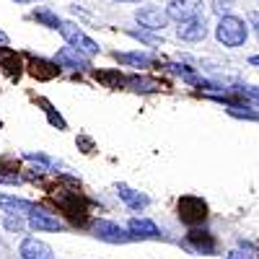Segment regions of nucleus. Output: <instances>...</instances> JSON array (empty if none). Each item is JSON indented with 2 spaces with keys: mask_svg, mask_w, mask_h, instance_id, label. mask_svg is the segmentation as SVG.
Segmentation results:
<instances>
[{
  "mask_svg": "<svg viewBox=\"0 0 259 259\" xmlns=\"http://www.w3.org/2000/svg\"><path fill=\"white\" fill-rule=\"evenodd\" d=\"M29 73L36 80H52L60 73V65L57 62H47V60H31L29 62Z\"/></svg>",
  "mask_w": 259,
  "mask_h": 259,
  "instance_id": "obj_15",
  "label": "nucleus"
},
{
  "mask_svg": "<svg viewBox=\"0 0 259 259\" xmlns=\"http://www.w3.org/2000/svg\"><path fill=\"white\" fill-rule=\"evenodd\" d=\"M0 207L11 215H29L34 202L31 200H24V197H11V194H0Z\"/></svg>",
  "mask_w": 259,
  "mask_h": 259,
  "instance_id": "obj_14",
  "label": "nucleus"
},
{
  "mask_svg": "<svg viewBox=\"0 0 259 259\" xmlns=\"http://www.w3.org/2000/svg\"><path fill=\"white\" fill-rule=\"evenodd\" d=\"M34 18L39 21V24L50 26V29H60V24H62V21L55 13H50V11H34Z\"/></svg>",
  "mask_w": 259,
  "mask_h": 259,
  "instance_id": "obj_20",
  "label": "nucleus"
},
{
  "mask_svg": "<svg viewBox=\"0 0 259 259\" xmlns=\"http://www.w3.org/2000/svg\"><path fill=\"white\" fill-rule=\"evenodd\" d=\"M39 104H41V106H45V109H47V117H50V122H52L55 127L65 130V119H62L60 114H55V109H52V106H50V101H45V99H39Z\"/></svg>",
  "mask_w": 259,
  "mask_h": 259,
  "instance_id": "obj_24",
  "label": "nucleus"
},
{
  "mask_svg": "<svg viewBox=\"0 0 259 259\" xmlns=\"http://www.w3.org/2000/svg\"><path fill=\"white\" fill-rule=\"evenodd\" d=\"M127 85H133L135 91H156L158 89V83L150 80V78H130Z\"/></svg>",
  "mask_w": 259,
  "mask_h": 259,
  "instance_id": "obj_21",
  "label": "nucleus"
},
{
  "mask_svg": "<svg viewBox=\"0 0 259 259\" xmlns=\"http://www.w3.org/2000/svg\"><path fill=\"white\" fill-rule=\"evenodd\" d=\"M228 259H251V256H249V254H241V251H231Z\"/></svg>",
  "mask_w": 259,
  "mask_h": 259,
  "instance_id": "obj_28",
  "label": "nucleus"
},
{
  "mask_svg": "<svg viewBox=\"0 0 259 259\" xmlns=\"http://www.w3.org/2000/svg\"><path fill=\"white\" fill-rule=\"evenodd\" d=\"M78 145L83 148V153H91V150H94V143L89 138H78Z\"/></svg>",
  "mask_w": 259,
  "mask_h": 259,
  "instance_id": "obj_26",
  "label": "nucleus"
},
{
  "mask_svg": "<svg viewBox=\"0 0 259 259\" xmlns=\"http://www.w3.org/2000/svg\"><path fill=\"white\" fill-rule=\"evenodd\" d=\"M114 60L122 62V65H135V68H140V65H148L150 57L143 55V52H114Z\"/></svg>",
  "mask_w": 259,
  "mask_h": 259,
  "instance_id": "obj_18",
  "label": "nucleus"
},
{
  "mask_svg": "<svg viewBox=\"0 0 259 259\" xmlns=\"http://www.w3.org/2000/svg\"><path fill=\"white\" fill-rule=\"evenodd\" d=\"M94 236L106 244H127V241H133V236H130L127 228L112 223V221H96L94 223Z\"/></svg>",
  "mask_w": 259,
  "mask_h": 259,
  "instance_id": "obj_6",
  "label": "nucleus"
},
{
  "mask_svg": "<svg viewBox=\"0 0 259 259\" xmlns=\"http://www.w3.org/2000/svg\"><path fill=\"white\" fill-rule=\"evenodd\" d=\"M52 200L70 215L73 218V223H85V202H83V194L80 192H75V189H57L55 194H52Z\"/></svg>",
  "mask_w": 259,
  "mask_h": 259,
  "instance_id": "obj_2",
  "label": "nucleus"
},
{
  "mask_svg": "<svg viewBox=\"0 0 259 259\" xmlns=\"http://www.w3.org/2000/svg\"><path fill=\"white\" fill-rule=\"evenodd\" d=\"M0 124H3V122H0Z\"/></svg>",
  "mask_w": 259,
  "mask_h": 259,
  "instance_id": "obj_34",
  "label": "nucleus"
},
{
  "mask_svg": "<svg viewBox=\"0 0 259 259\" xmlns=\"http://www.w3.org/2000/svg\"><path fill=\"white\" fill-rule=\"evenodd\" d=\"M114 3H140V0H114Z\"/></svg>",
  "mask_w": 259,
  "mask_h": 259,
  "instance_id": "obj_31",
  "label": "nucleus"
},
{
  "mask_svg": "<svg viewBox=\"0 0 259 259\" xmlns=\"http://www.w3.org/2000/svg\"><path fill=\"white\" fill-rule=\"evenodd\" d=\"M256 36H259V24H256Z\"/></svg>",
  "mask_w": 259,
  "mask_h": 259,
  "instance_id": "obj_33",
  "label": "nucleus"
},
{
  "mask_svg": "<svg viewBox=\"0 0 259 259\" xmlns=\"http://www.w3.org/2000/svg\"><path fill=\"white\" fill-rule=\"evenodd\" d=\"M249 62H251V65H259V55H254V57H249Z\"/></svg>",
  "mask_w": 259,
  "mask_h": 259,
  "instance_id": "obj_30",
  "label": "nucleus"
},
{
  "mask_svg": "<svg viewBox=\"0 0 259 259\" xmlns=\"http://www.w3.org/2000/svg\"><path fill=\"white\" fill-rule=\"evenodd\" d=\"M233 94L239 96V99H244V101H254V104H259V89H256V85H236Z\"/></svg>",
  "mask_w": 259,
  "mask_h": 259,
  "instance_id": "obj_19",
  "label": "nucleus"
},
{
  "mask_svg": "<svg viewBox=\"0 0 259 259\" xmlns=\"http://www.w3.org/2000/svg\"><path fill=\"white\" fill-rule=\"evenodd\" d=\"M117 197H119L130 210H145V207L150 205L148 194H143V192H138V189H133V187H127V184H117Z\"/></svg>",
  "mask_w": 259,
  "mask_h": 259,
  "instance_id": "obj_12",
  "label": "nucleus"
},
{
  "mask_svg": "<svg viewBox=\"0 0 259 259\" xmlns=\"http://www.w3.org/2000/svg\"><path fill=\"white\" fill-rule=\"evenodd\" d=\"M215 36H218V41H221V45H226V47H241L244 41H246V36H249V31H246V24H244L241 18L223 16L218 29H215Z\"/></svg>",
  "mask_w": 259,
  "mask_h": 259,
  "instance_id": "obj_1",
  "label": "nucleus"
},
{
  "mask_svg": "<svg viewBox=\"0 0 259 259\" xmlns=\"http://www.w3.org/2000/svg\"><path fill=\"white\" fill-rule=\"evenodd\" d=\"M166 16L171 21H192V18H200L202 16V0H168L166 6Z\"/></svg>",
  "mask_w": 259,
  "mask_h": 259,
  "instance_id": "obj_5",
  "label": "nucleus"
},
{
  "mask_svg": "<svg viewBox=\"0 0 259 259\" xmlns=\"http://www.w3.org/2000/svg\"><path fill=\"white\" fill-rule=\"evenodd\" d=\"M135 18H138V24H140L143 29H148V31H161V29L168 24V16H166V11L153 8V6H145V8H140V11L135 13Z\"/></svg>",
  "mask_w": 259,
  "mask_h": 259,
  "instance_id": "obj_8",
  "label": "nucleus"
},
{
  "mask_svg": "<svg viewBox=\"0 0 259 259\" xmlns=\"http://www.w3.org/2000/svg\"><path fill=\"white\" fill-rule=\"evenodd\" d=\"M55 62L60 65V68H75V70H89V68H91L89 55H83V52L75 50V47H62V50L57 52Z\"/></svg>",
  "mask_w": 259,
  "mask_h": 259,
  "instance_id": "obj_9",
  "label": "nucleus"
},
{
  "mask_svg": "<svg viewBox=\"0 0 259 259\" xmlns=\"http://www.w3.org/2000/svg\"><path fill=\"white\" fill-rule=\"evenodd\" d=\"M3 226H6L8 231H16V233H18L21 228H24V221H21L18 215H11V212H8V218L3 221Z\"/></svg>",
  "mask_w": 259,
  "mask_h": 259,
  "instance_id": "obj_25",
  "label": "nucleus"
},
{
  "mask_svg": "<svg viewBox=\"0 0 259 259\" xmlns=\"http://www.w3.org/2000/svg\"><path fill=\"white\" fill-rule=\"evenodd\" d=\"M60 34H62V39L68 41L70 47L80 50L83 55H89V57L99 55V45H96V41H94L91 36H85V34L80 31V26L70 24V21H62V24H60Z\"/></svg>",
  "mask_w": 259,
  "mask_h": 259,
  "instance_id": "obj_3",
  "label": "nucleus"
},
{
  "mask_svg": "<svg viewBox=\"0 0 259 259\" xmlns=\"http://www.w3.org/2000/svg\"><path fill=\"white\" fill-rule=\"evenodd\" d=\"M189 244L194 246V251H202V254H212L215 251V241L210 233H202V231H192L189 233Z\"/></svg>",
  "mask_w": 259,
  "mask_h": 259,
  "instance_id": "obj_16",
  "label": "nucleus"
},
{
  "mask_svg": "<svg viewBox=\"0 0 259 259\" xmlns=\"http://www.w3.org/2000/svg\"><path fill=\"white\" fill-rule=\"evenodd\" d=\"M228 112H231L233 117H244V119H259V112H249V109H244V106H239V104H228Z\"/></svg>",
  "mask_w": 259,
  "mask_h": 259,
  "instance_id": "obj_22",
  "label": "nucleus"
},
{
  "mask_svg": "<svg viewBox=\"0 0 259 259\" xmlns=\"http://www.w3.org/2000/svg\"><path fill=\"white\" fill-rule=\"evenodd\" d=\"M0 45H3V47H6V45H8V36H6V34H3V31H0Z\"/></svg>",
  "mask_w": 259,
  "mask_h": 259,
  "instance_id": "obj_29",
  "label": "nucleus"
},
{
  "mask_svg": "<svg viewBox=\"0 0 259 259\" xmlns=\"http://www.w3.org/2000/svg\"><path fill=\"white\" fill-rule=\"evenodd\" d=\"M212 11L218 13L221 18H223V16H231V11H233V0H212Z\"/></svg>",
  "mask_w": 259,
  "mask_h": 259,
  "instance_id": "obj_23",
  "label": "nucleus"
},
{
  "mask_svg": "<svg viewBox=\"0 0 259 259\" xmlns=\"http://www.w3.org/2000/svg\"><path fill=\"white\" fill-rule=\"evenodd\" d=\"M205 218H207V205H205L200 197H192V194H187V197L179 200V221H182V223H187V226H200Z\"/></svg>",
  "mask_w": 259,
  "mask_h": 259,
  "instance_id": "obj_4",
  "label": "nucleus"
},
{
  "mask_svg": "<svg viewBox=\"0 0 259 259\" xmlns=\"http://www.w3.org/2000/svg\"><path fill=\"white\" fill-rule=\"evenodd\" d=\"M16 3H29V0H16Z\"/></svg>",
  "mask_w": 259,
  "mask_h": 259,
  "instance_id": "obj_32",
  "label": "nucleus"
},
{
  "mask_svg": "<svg viewBox=\"0 0 259 259\" xmlns=\"http://www.w3.org/2000/svg\"><path fill=\"white\" fill-rule=\"evenodd\" d=\"M21 259H55L52 254V246L39 241V239H24L21 241V249H18Z\"/></svg>",
  "mask_w": 259,
  "mask_h": 259,
  "instance_id": "obj_10",
  "label": "nucleus"
},
{
  "mask_svg": "<svg viewBox=\"0 0 259 259\" xmlns=\"http://www.w3.org/2000/svg\"><path fill=\"white\" fill-rule=\"evenodd\" d=\"M29 226L34 228V231H62L65 228V223L57 218V215H52L50 210H41V207H31V212H29Z\"/></svg>",
  "mask_w": 259,
  "mask_h": 259,
  "instance_id": "obj_7",
  "label": "nucleus"
},
{
  "mask_svg": "<svg viewBox=\"0 0 259 259\" xmlns=\"http://www.w3.org/2000/svg\"><path fill=\"white\" fill-rule=\"evenodd\" d=\"M127 231L133 239H161V228L148 218H133L127 223Z\"/></svg>",
  "mask_w": 259,
  "mask_h": 259,
  "instance_id": "obj_11",
  "label": "nucleus"
},
{
  "mask_svg": "<svg viewBox=\"0 0 259 259\" xmlns=\"http://www.w3.org/2000/svg\"><path fill=\"white\" fill-rule=\"evenodd\" d=\"M179 39L184 41H202L207 36V26H205V18H192V21H184V24L179 26Z\"/></svg>",
  "mask_w": 259,
  "mask_h": 259,
  "instance_id": "obj_13",
  "label": "nucleus"
},
{
  "mask_svg": "<svg viewBox=\"0 0 259 259\" xmlns=\"http://www.w3.org/2000/svg\"><path fill=\"white\" fill-rule=\"evenodd\" d=\"M133 36H140L143 41H158V36H150L148 31H133Z\"/></svg>",
  "mask_w": 259,
  "mask_h": 259,
  "instance_id": "obj_27",
  "label": "nucleus"
},
{
  "mask_svg": "<svg viewBox=\"0 0 259 259\" xmlns=\"http://www.w3.org/2000/svg\"><path fill=\"white\" fill-rule=\"evenodd\" d=\"M16 163H8V158H0V184H21L24 177L16 171Z\"/></svg>",
  "mask_w": 259,
  "mask_h": 259,
  "instance_id": "obj_17",
  "label": "nucleus"
}]
</instances>
